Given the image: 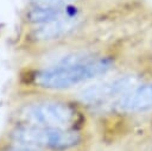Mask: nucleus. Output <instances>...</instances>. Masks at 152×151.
Masks as SVG:
<instances>
[{"label":"nucleus","instance_id":"nucleus-6","mask_svg":"<svg viewBox=\"0 0 152 151\" xmlns=\"http://www.w3.org/2000/svg\"><path fill=\"white\" fill-rule=\"evenodd\" d=\"M116 108L124 113L152 111V82L138 84L116 101Z\"/></svg>","mask_w":152,"mask_h":151},{"label":"nucleus","instance_id":"nucleus-5","mask_svg":"<svg viewBox=\"0 0 152 151\" xmlns=\"http://www.w3.org/2000/svg\"><path fill=\"white\" fill-rule=\"evenodd\" d=\"M78 11L75 6H71L70 11L53 20L43 23L36 31L34 38L38 40H52L61 38L71 31H74L80 25Z\"/></svg>","mask_w":152,"mask_h":151},{"label":"nucleus","instance_id":"nucleus-4","mask_svg":"<svg viewBox=\"0 0 152 151\" xmlns=\"http://www.w3.org/2000/svg\"><path fill=\"white\" fill-rule=\"evenodd\" d=\"M138 86V78L134 75H121L106 80L87 88H83L78 96L86 103H97L113 97H121Z\"/></svg>","mask_w":152,"mask_h":151},{"label":"nucleus","instance_id":"nucleus-2","mask_svg":"<svg viewBox=\"0 0 152 151\" xmlns=\"http://www.w3.org/2000/svg\"><path fill=\"white\" fill-rule=\"evenodd\" d=\"M12 138L20 144L43 146L52 150H68L77 145L81 140V136L76 131L42 125L20 126L12 132Z\"/></svg>","mask_w":152,"mask_h":151},{"label":"nucleus","instance_id":"nucleus-7","mask_svg":"<svg viewBox=\"0 0 152 151\" xmlns=\"http://www.w3.org/2000/svg\"><path fill=\"white\" fill-rule=\"evenodd\" d=\"M71 0H33V2L39 7H59L70 5Z\"/></svg>","mask_w":152,"mask_h":151},{"label":"nucleus","instance_id":"nucleus-8","mask_svg":"<svg viewBox=\"0 0 152 151\" xmlns=\"http://www.w3.org/2000/svg\"><path fill=\"white\" fill-rule=\"evenodd\" d=\"M11 151H39V150H37V149H36L34 146H32V145L18 143V144H15V145H13V146L11 147Z\"/></svg>","mask_w":152,"mask_h":151},{"label":"nucleus","instance_id":"nucleus-1","mask_svg":"<svg viewBox=\"0 0 152 151\" xmlns=\"http://www.w3.org/2000/svg\"><path fill=\"white\" fill-rule=\"evenodd\" d=\"M112 61L103 57L68 58L38 71L36 74V82L44 88L64 89L104 75L112 69Z\"/></svg>","mask_w":152,"mask_h":151},{"label":"nucleus","instance_id":"nucleus-3","mask_svg":"<svg viewBox=\"0 0 152 151\" xmlns=\"http://www.w3.org/2000/svg\"><path fill=\"white\" fill-rule=\"evenodd\" d=\"M25 117L36 125L65 128L75 119V111L71 106L61 101H42L30 105Z\"/></svg>","mask_w":152,"mask_h":151}]
</instances>
